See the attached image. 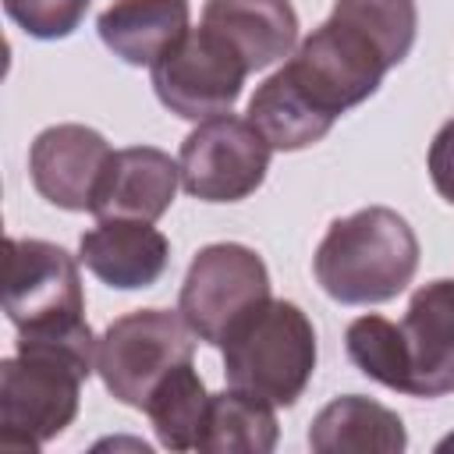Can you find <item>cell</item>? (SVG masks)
<instances>
[{"label":"cell","mask_w":454,"mask_h":454,"mask_svg":"<svg viewBox=\"0 0 454 454\" xmlns=\"http://www.w3.org/2000/svg\"><path fill=\"white\" fill-rule=\"evenodd\" d=\"M99 337L89 330L57 337H18V355L0 362V447L39 450L60 436L96 369Z\"/></svg>","instance_id":"cell-1"},{"label":"cell","mask_w":454,"mask_h":454,"mask_svg":"<svg viewBox=\"0 0 454 454\" xmlns=\"http://www.w3.org/2000/svg\"><path fill=\"white\" fill-rule=\"evenodd\" d=\"M415 270L419 238L390 206H365L351 216H337L312 255L319 287L340 305L390 301L411 284Z\"/></svg>","instance_id":"cell-2"},{"label":"cell","mask_w":454,"mask_h":454,"mask_svg":"<svg viewBox=\"0 0 454 454\" xmlns=\"http://www.w3.org/2000/svg\"><path fill=\"white\" fill-rule=\"evenodd\" d=\"M227 387L291 408L316 372L312 319L284 298L252 305L220 340Z\"/></svg>","instance_id":"cell-3"},{"label":"cell","mask_w":454,"mask_h":454,"mask_svg":"<svg viewBox=\"0 0 454 454\" xmlns=\"http://www.w3.org/2000/svg\"><path fill=\"white\" fill-rule=\"evenodd\" d=\"M67 248L43 238H7L4 312L18 337H57L89 330L82 273Z\"/></svg>","instance_id":"cell-4"},{"label":"cell","mask_w":454,"mask_h":454,"mask_svg":"<svg viewBox=\"0 0 454 454\" xmlns=\"http://www.w3.org/2000/svg\"><path fill=\"white\" fill-rule=\"evenodd\" d=\"M195 333L181 312L170 309H138L114 319L96 351V372L103 387L128 408H145L153 387L195 358Z\"/></svg>","instance_id":"cell-5"},{"label":"cell","mask_w":454,"mask_h":454,"mask_svg":"<svg viewBox=\"0 0 454 454\" xmlns=\"http://www.w3.org/2000/svg\"><path fill=\"white\" fill-rule=\"evenodd\" d=\"M248 74L252 71L241 53L206 25L188 28L149 67L156 99L184 121H209L231 114Z\"/></svg>","instance_id":"cell-6"},{"label":"cell","mask_w":454,"mask_h":454,"mask_svg":"<svg viewBox=\"0 0 454 454\" xmlns=\"http://www.w3.org/2000/svg\"><path fill=\"white\" fill-rule=\"evenodd\" d=\"M266 298H270V270L262 255L241 241H213L195 252L177 294V312L202 344L220 348L223 333L252 305Z\"/></svg>","instance_id":"cell-7"},{"label":"cell","mask_w":454,"mask_h":454,"mask_svg":"<svg viewBox=\"0 0 454 454\" xmlns=\"http://www.w3.org/2000/svg\"><path fill=\"white\" fill-rule=\"evenodd\" d=\"M270 153L273 145L248 117L220 114L199 121L177 153L181 184L202 202H241L266 181Z\"/></svg>","instance_id":"cell-8"},{"label":"cell","mask_w":454,"mask_h":454,"mask_svg":"<svg viewBox=\"0 0 454 454\" xmlns=\"http://www.w3.org/2000/svg\"><path fill=\"white\" fill-rule=\"evenodd\" d=\"M110 160L114 149L96 128L53 124L43 128L28 149V177L50 206L85 213L96 202Z\"/></svg>","instance_id":"cell-9"},{"label":"cell","mask_w":454,"mask_h":454,"mask_svg":"<svg viewBox=\"0 0 454 454\" xmlns=\"http://www.w3.org/2000/svg\"><path fill=\"white\" fill-rule=\"evenodd\" d=\"M411 397L454 394V277L422 284L401 319Z\"/></svg>","instance_id":"cell-10"},{"label":"cell","mask_w":454,"mask_h":454,"mask_svg":"<svg viewBox=\"0 0 454 454\" xmlns=\"http://www.w3.org/2000/svg\"><path fill=\"white\" fill-rule=\"evenodd\" d=\"M82 266L117 291L153 287L170 266V241L149 220L106 216L78 241Z\"/></svg>","instance_id":"cell-11"},{"label":"cell","mask_w":454,"mask_h":454,"mask_svg":"<svg viewBox=\"0 0 454 454\" xmlns=\"http://www.w3.org/2000/svg\"><path fill=\"white\" fill-rule=\"evenodd\" d=\"M177 177H181V167L170 160V153H163L156 145L117 149L89 213L99 220L128 216V220L156 223L174 202Z\"/></svg>","instance_id":"cell-12"},{"label":"cell","mask_w":454,"mask_h":454,"mask_svg":"<svg viewBox=\"0 0 454 454\" xmlns=\"http://www.w3.org/2000/svg\"><path fill=\"white\" fill-rule=\"evenodd\" d=\"M202 25L220 32L241 53L248 71L291 57L298 43V14L291 0H206Z\"/></svg>","instance_id":"cell-13"},{"label":"cell","mask_w":454,"mask_h":454,"mask_svg":"<svg viewBox=\"0 0 454 454\" xmlns=\"http://www.w3.org/2000/svg\"><path fill=\"white\" fill-rule=\"evenodd\" d=\"M188 0H114L99 14L96 32L103 46L124 64L153 67L188 32Z\"/></svg>","instance_id":"cell-14"},{"label":"cell","mask_w":454,"mask_h":454,"mask_svg":"<svg viewBox=\"0 0 454 454\" xmlns=\"http://www.w3.org/2000/svg\"><path fill=\"white\" fill-rule=\"evenodd\" d=\"M309 447L316 454H401L408 447V433L401 415L387 404L344 394L319 408L309 426Z\"/></svg>","instance_id":"cell-15"},{"label":"cell","mask_w":454,"mask_h":454,"mask_svg":"<svg viewBox=\"0 0 454 454\" xmlns=\"http://www.w3.org/2000/svg\"><path fill=\"white\" fill-rule=\"evenodd\" d=\"M280 426L273 415V404L262 397H252L245 390H220L209 394L206 426L195 450L206 454H270L277 447Z\"/></svg>","instance_id":"cell-16"},{"label":"cell","mask_w":454,"mask_h":454,"mask_svg":"<svg viewBox=\"0 0 454 454\" xmlns=\"http://www.w3.org/2000/svg\"><path fill=\"white\" fill-rule=\"evenodd\" d=\"M142 411L149 415L160 447L195 450L202 426H206V411H209V390H206L202 376L195 372V365L181 362L153 387Z\"/></svg>","instance_id":"cell-17"},{"label":"cell","mask_w":454,"mask_h":454,"mask_svg":"<svg viewBox=\"0 0 454 454\" xmlns=\"http://www.w3.org/2000/svg\"><path fill=\"white\" fill-rule=\"evenodd\" d=\"M248 121L262 131V138L280 149V153H298L316 145L319 138H326V131L333 124H326L319 114H312L294 92L291 85L280 78V71H273L262 85H255L252 99H248Z\"/></svg>","instance_id":"cell-18"},{"label":"cell","mask_w":454,"mask_h":454,"mask_svg":"<svg viewBox=\"0 0 454 454\" xmlns=\"http://www.w3.org/2000/svg\"><path fill=\"white\" fill-rule=\"evenodd\" d=\"M344 348L348 358L355 362V369L390 390L408 387V351H404V337H401V323H390L387 316H358L348 323L344 333Z\"/></svg>","instance_id":"cell-19"},{"label":"cell","mask_w":454,"mask_h":454,"mask_svg":"<svg viewBox=\"0 0 454 454\" xmlns=\"http://www.w3.org/2000/svg\"><path fill=\"white\" fill-rule=\"evenodd\" d=\"M92 0H4L7 18L32 39H67Z\"/></svg>","instance_id":"cell-20"},{"label":"cell","mask_w":454,"mask_h":454,"mask_svg":"<svg viewBox=\"0 0 454 454\" xmlns=\"http://www.w3.org/2000/svg\"><path fill=\"white\" fill-rule=\"evenodd\" d=\"M426 170H429V181L440 192V199L454 206V117L433 135L429 156H426Z\"/></svg>","instance_id":"cell-21"}]
</instances>
